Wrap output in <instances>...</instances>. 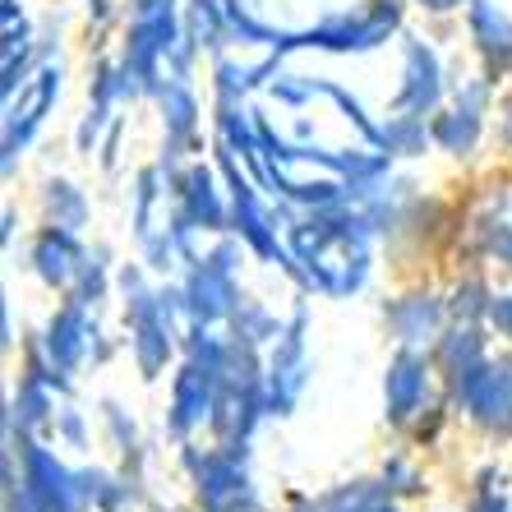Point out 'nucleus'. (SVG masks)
Returning a JSON list of instances; mask_svg holds the SVG:
<instances>
[]
</instances>
